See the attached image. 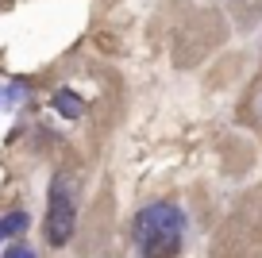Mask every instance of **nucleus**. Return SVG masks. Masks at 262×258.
<instances>
[{"instance_id":"1","label":"nucleus","mask_w":262,"mask_h":258,"mask_svg":"<svg viewBox=\"0 0 262 258\" xmlns=\"http://www.w3.org/2000/svg\"><path fill=\"white\" fill-rule=\"evenodd\" d=\"M131 239L143 258H178L185 247V212L173 201H155L135 212Z\"/></svg>"},{"instance_id":"2","label":"nucleus","mask_w":262,"mask_h":258,"mask_svg":"<svg viewBox=\"0 0 262 258\" xmlns=\"http://www.w3.org/2000/svg\"><path fill=\"white\" fill-rule=\"evenodd\" d=\"M74 224H77V201H74V178L58 174L50 181V197H47V235L50 247H66L74 239Z\"/></svg>"},{"instance_id":"3","label":"nucleus","mask_w":262,"mask_h":258,"mask_svg":"<svg viewBox=\"0 0 262 258\" xmlns=\"http://www.w3.org/2000/svg\"><path fill=\"white\" fill-rule=\"evenodd\" d=\"M54 112L66 116V120H77V116L85 112V104H81V97H77V93L62 89V93H54Z\"/></svg>"},{"instance_id":"4","label":"nucleus","mask_w":262,"mask_h":258,"mask_svg":"<svg viewBox=\"0 0 262 258\" xmlns=\"http://www.w3.org/2000/svg\"><path fill=\"white\" fill-rule=\"evenodd\" d=\"M0 224H4V235H19V231H27V224H31V220H27V212H8Z\"/></svg>"},{"instance_id":"5","label":"nucleus","mask_w":262,"mask_h":258,"mask_svg":"<svg viewBox=\"0 0 262 258\" xmlns=\"http://www.w3.org/2000/svg\"><path fill=\"white\" fill-rule=\"evenodd\" d=\"M4 258H35V250L31 247H12V250H4Z\"/></svg>"},{"instance_id":"6","label":"nucleus","mask_w":262,"mask_h":258,"mask_svg":"<svg viewBox=\"0 0 262 258\" xmlns=\"http://www.w3.org/2000/svg\"><path fill=\"white\" fill-rule=\"evenodd\" d=\"M0 239H4V224H0Z\"/></svg>"}]
</instances>
